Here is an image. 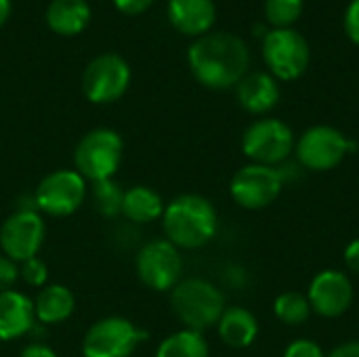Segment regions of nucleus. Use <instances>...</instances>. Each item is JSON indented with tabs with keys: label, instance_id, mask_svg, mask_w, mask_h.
<instances>
[{
	"label": "nucleus",
	"instance_id": "nucleus-1",
	"mask_svg": "<svg viewBox=\"0 0 359 357\" xmlns=\"http://www.w3.org/2000/svg\"><path fill=\"white\" fill-rule=\"evenodd\" d=\"M187 63L202 86L210 90H225L238 86V82L248 74L250 50L236 34L208 32L194 40L187 50Z\"/></svg>",
	"mask_w": 359,
	"mask_h": 357
},
{
	"label": "nucleus",
	"instance_id": "nucleus-2",
	"mask_svg": "<svg viewBox=\"0 0 359 357\" xmlns=\"http://www.w3.org/2000/svg\"><path fill=\"white\" fill-rule=\"evenodd\" d=\"M166 240L179 250H196L206 246L219 227V217L210 200L198 194H183L166 204L162 215Z\"/></svg>",
	"mask_w": 359,
	"mask_h": 357
},
{
	"label": "nucleus",
	"instance_id": "nucleus-3",
	"mask_svg": "<svg viewBox=\"0 0 359 357\" xmlns=\"http://www.w3.org/2000/svg\"><path fill=\"white\" fill-rule=\"evenodd\" d=\"M170 305L185 328L202 332L210 326H217L221 320L225 311V297L208 280L189 278L181 280L170 290Z\"/></svg>",
	"mask_w": 359,
	"mask_h": 357
},
{
	"label": "nucleus",
	"instance_id": "nucleus-4",
	"mask_svg": "<svg viewBox=\"0 0 359 357\" xmlns=\"http://www.w3.org/2000/svg\"><path fill=\"white\" fill-rule=\"evenodd\" d=\"M261 53L269 74L282 82L299 80L311 63L309 42L294 27L267 29V34L263 36Z\"/></svg>",
	"mask_w": 359,
	"mask_h": 357
},
{
	"label": "nucleus",
	"instance_id": "nucleus-5",
	"mask_svg": "<svg viewBox=\"0 0 359 357\" xmlns=\"http://www.w3.org/2000/svg\"><path fill=\"white\" fill-rule=\"evenodd\" d=\"M122 151H124V143L116 130L93 128L76 145L74 151L76 173L90 183L114 179L122 162Z\"/></svg>",
	"mask_w": 359,
	"mask_h": 357
},
{
	"label": "nucleus",
	"instance_id": "nucleus-6",
	"mask_svg": "<svg viewBox=\"0 0 359 357\" xmlns=\"http://www.w3.org/2000/svg\"><path fill=\"white\" fill-rule=\"evenodd\" d=\"M242 151L252 164L276 168L294 151V133L284 120L261 118L244 130Z\"/></svg>",
	"mask_w": 359,
	"mask_h": 357
},
{
	"label": "nucleus",
	"instance_id": "nucleus-7",
	"mask_svg": "<svg viewBox=\"0 0 359 357\" xmlns=\"http://www.w3.org/2000/svg\"><path fill=\"white\" fill-rule=\"evenodd\" d=\"M355 145L334 126L318 124L307 128L294 143L297 160L303 168L313 173H328L337 168Z\"/></svg>",
	"mask_w": 359,
	"mask_h": 357
},
{
	"label": "nucleus",
	"instance_id": "nucleus-8",
	"mask_svg": "<svg viewBox=\"0 0 359 357\" xmlns=\"http://www.w3.org/2000/svg\"><path fill=\"white\" fill-rule=\"evenodd\" d=\"M130 86V65L116 53L95 57L82 74V93L90 103L107 105L118 101Z\"/></svg>",
	"mask_w": 359,
	"mask_h": 357
},
{
	"label": "nucleus",
	"instance_id": "nucleus-9",
	"mask_svg": "<svg viewBox=\"0 0 359 357\" xmlns=\"http://www.w3.org/2000/svg\"><path fill=\"white\" fill-rule=\"evenodd\" d=\"M139 280L156 292H168L181 282L183 259L175 244L166 238L147 242L135 259Z\"/></svg>",
	"mask_w": 359,
	"mask_h": 357
},
{
	"label": "nucleus",
	"instance_id": "nucleus-10",
	"mask_svg": "<svg viewBox=\"0 0 359 357\" xmlns=\"http://www.w3.org/2000/svg\"><path fill=\"white\" fill-rule=\"evenodd\" d=\"M145 341L141 332L126 318H103L95 322L82 339L84 357H130L133 351Z\"/></svg>",
	"mask_w": 359,
	"mask_h": 357
},
{
	"label": "nucleus",
	"instance_id": "nucleus-11",
	"mask_svg": "<svg viewBox=\"0 0 359 357\" xmlns=\"http://www.w3.org/2000/svg\"><path fill=\"white\" fill-rule=\"evenodd\" d=\"M86 200V181L69 168H59L46 175L34 194L38 210L50 217H69Z\"/></svg>",
	"mask_w": 359,
	"mask_h": 357
},
{
	"label": "nucleus",
	"instance_id": "nucleus-12",
	"mask_svg": "<svg viewBox=\"0 0 359 357\" xmlns=\"http://www.w3.org/2000/svg\"><path fill=\"white\" fill-rule=\"evenodd\" d=\"M46 236V225L40 213L34 208H19L8 215L0 227V248L2 255L15 263L34 259Z\"/></svg>",
	"mask_w": 359,
	"mask_h": 357
},
{
	"label": "nucleus",
	"instance_id": "nucleus-13",
	"mask_svg": "<svg viewBox=\"0 0 359 357\" xmlns=\"http://www.w3.org/2000/svg\"><path fill=\"white\" fill-rule=\"evenodd\" d=\"M282 187L284 181L278 168L250 162L231 177L229 194L238 206L246 210H261L278 200Z\"/></svg>",
	"mask_w": 359,
	"mask_h": 357
},
{
	"label": "nucleus",
	"instance_id": "nucleus-14",
	"mask_svg": "<svg viewBox=\"0 0 359 357\" xmlns=\"http://www.w3.org/2000/svg\"><path fill=\"white\" fill-rule=\"evenodd\" d=\"M307 301L318 316L328 320L341 318L353 303L351 280L339 269H324L311 280Z\"/></svg>",
	"mask_w": 359,
	"mask_h": 357
},
{
	"label": "nucleus",
	"instance_id": "nucleus-15",
	"mask_svg": "<svg viewBox=\"0 0 359 357\" xmlns=\"http://www.w3.org/2000/svg\"><path fill=\"white\" fill-rule=\"evenodd\" d=\"M168 21L185 36L200 38L217 21L215 0H168Z\"/></svg>",
	"mask_w": 359,
	"mask_h": 357
},
{
	"label": "nucleus",
	"instance_id": "nucleus-16",
	"mask_svg": "<svg viewBox=\"0 0 359 357\" xmlns=\"http://www.w3.org/2000/svg\"><path fill=\"white\" fill-rule=\"evenodd\" d=\"M238 103L255 116L271 112L280 101V84L269 72H248L236 86Z\"/></svg>",
	"mask_w": 359,
	"mask_h": 357
},
{
	"label": "nucleus",
	"instance_id": "nucleus-17",
	"mask_svg": "<svg viewBox=\"0 0 359 357\" xmlns=\"http://www.w3.org/2000/svg\"><path fill=\"white\" fill-rule=\"evenodd\" d=\"M34 322H36L34 301L27 295L19 290L0 292V341L2 343L25 337L34 328Z\"/></svg>",
	"mask_w": 359,
	"mask_h": 357
},
{
	"label": "nucleus",
	"instance_id": "nucleus-18",
	"mask_svg": "<svg viewBox=\"0 0 359 357\" xmlns=\"http://www.w3.org/2000/svg\"><path fill=\"white\" fill-rule=\"evenodd\" d=\"M217 330L225 345L233 349H246L259 337V322L244 307H225L221 320L217 322Z\"/></svg>",
	"mask_w": 359,
	"mask_h": 357
},
{
	"label": "nucleus",
	"instance_id": "nucleus-19",
	"mask_svg": "<svg viewBox=\"0 0 359 357\" xmlns=\"http://www.w3.org/2000/svg\"><path fill=\"white\" fill-rule=\"evenodd\" d=\"M76 309V299L72 290L63 284H46L40 288L36 301H34V314L40 324H61L69 320V316Z\"/></svg>",
	"mask_w": 359,
	"mask_h": 357
},
{
	"label": "nucleus",
	"instance_id": "nucleus-20",
	"mask_svg": "<svg viewBox=\"0 0 359 357\" xmlns=\"http://www.w3.org/2000/svg\"><path fill=\"white\" fill-rule=\"evenodd\" d=\"M46 25L59 36H76L90 21L86 0H50L46 6Z\"/></svg>",
	"mask_w": 359,
	"mask_h": 357
},
{
	"label": "nucleus",
	"instance_id": "nucleus-21",
	"mask_svg": "<svg viewBox=\"0 0 359 357\" xmlns=\"http://www.w3.org/2000/svg\"><path fill=\"white\" fill-rule=\"evenodd\" d=\"M164 208L166 204L162 196L147 185H135L124 191L122 215L137 225H145V223H154L162 219Z\"/></svg>",
	"mask_w": 359,
	"mask_h": 357
},
{
	"label": "nucleus",
	"instance_id": "nucleus-22",
	"mask_svg": "<svg viewBox=\"0 0 359 357\" xmlns=\"http://www.w3.org/2000/svg\"><path fill=\"white\" fill-rule=\"evenodd\" d=\"M156 357H208V343L202 332L183 328L158 345Z\"/></svg>",
	"mask_w": 359,
	"mask_h": 357
},
{
	"label": "nucleus",
	"instance_id": "nucleus-23",
	"mask_svg": "<svg viewBox=\"0 0 359 357\" xmlns=\"http://www.w3.org/2000/svg\"><path fill=\"white\" fill-rule=\"evenodd\" d=\"M273 314L286 326H301L309 320L311 305L301 292H282L273 301Z\"/></svg>",
	"mask_w": 359,
	"mask_h": 357
},
{
	"label": "nucleus",
	"instance_id": "nucleus-24",
	"mask_svg": "<svg viewBox=\"0 0 359 357\" xmlns=\"http://www.w3.org/2000/svg\"><path fill=\"white\" fill-rule=\"evenodd\" d=\"M90 198H93V206H95V210H97L101 217L114 219V217L122 215L124 189H122V187H120V183H116L114 179L93 183Z\"/></svg>",
	"mask_w": 359,
	"mask_h": 357
},
{
	"label": "nucleus",
	"instance_id": "nucleus-25",
	"mask_svg": "<svg viewBox=\"0 0 359 357\" xmlns=\"http://www.w3.org/2000/svg\"><path fill=\"white\" fill-rule=\"evenodd\" d=\"M305 8V0H265V19L271 27H292Z\"/></svg>",
	"mask_w": 359,
	"mask_h": 357
},
{
	"label": "nucleus",
	"instance_id": "nucleus-26",
	"mask_svg": "<svg viewBox=\"0 0 359 357\" xmlns=\"http://www.w3.org/2000/svg\"><path fill=\"white\" fill-rule=\"evenodd\" d=\"M19 278L27 284V286H34V288H44L48 284V267L38 259H27L21 263L19 267Z\"/></svg>",
	"mask_w": 359,
	"mask_h": 357
},
{
	"label": "nucleus",
	"instance_id": "nucleus-27",
	"mask_svg": "<svg viewBox=\"0 0 359 357\" xmlns=\"http://www.w3.org/2000/svg\"><path fill=\"white\" fill-rule=\"evenodd\" d=\"M284 357H326V353L318 343H313L309 339H299L286 347Z\"/></svg>",
	"mask_w": 359,
	"mask_h": 357
},
{
	"label": "nucleus",
	"instance_id": "nucleus-28",
	"mask_svg": "<svg viewBox=\"0 0 359 357\" xmlns=\"http://www.w3.org/2000/svg\"><path fill=\"white\" fill-rule=\"evenodd\" d=\"M19 280V267L15 261H11L8 257L0 255V292L13 290V286Z\"/></svg>",
	"mask_w": 359,
	"mask_h": 357
},
{
	"label": "nucleus",
	"instance_id": "nucleus-29",
	"mask_svg": "<svg viewBox=\"0 0 359 357\" xmlns=\"http://www.w3.org/2000/svg\"><path fill=\"white\" fill-rule=\"evenodd\" d=\"M343 25H345V34L347 38L359 46V0H351L347 11H345V19H343Z\"/></svg>",
	"mask_w": 359,
	"mask_h": 357
},
{
	"label": "nucleus",
	"instance_id": "nucleus-30",
	"mask_svg": "<svg viewBox=\"0 0 359 357\" xmlns=\"http://www.w3.org/2000/svg\"><path fill=\"white\" fill-rule=\"evenodd\" d=\"M114 4L124 15H141L154 4V0H114Z\"/></svg>",
	"mask_w": 359,
	"mask_h": 357
},
{
	"label": "nucleus",
	"instance_id": "nucleus-31",
	"mask_svg": "<svg viewBox=\"0 0 359 357\" xmlns=\"http://www.w3.org/2000/svg\"><path fill=\"white\" fill-rule=\"evenodd\" d=\"M345 265L349 271L358 274L359 276V238L351 240L345 248Z\"/></svg>",
	"mask_w": 359,
	"mask_h": 357
},
{
	"label": "nucleus",
	"instance_id": "nucleus-32",
	"mask_svg": "<svg viewBox=\"0 0 359 357\" xmlns=\"http://www.w3.org/2000/svg\"><path fill=\"white\" fill-rule=\"evenodd\" d=\"M19 357H57V353L48 347V345H42V343H32L27 345L21 356Z\"/></svg>",
	"mask_w": 359,
	"mask_h": 357
},
{
	"label": "nucleus",
	"instance_id": "nucleus-33",
	"mask_svg": "<svg viewBox=\"0 0 359 357\" xmlns=\"http://www.w3.org/2000/svg\"><path fill=\"white\" fill-rule=\"evenodd\" d=\"M326 357H359V341H349L339 345L337 349L330 351V356Z\"/></svg>",
	"mask_w": 359,
	"mask_h": 357
},
{
	"label": "nucleus",
	"instance_id": "nucleus-34",
	"mask_svg": "<svg viewBox=\"0 0 359 357\" xmlns=\"http://www.w3.org/2000/svg\"><path fill=\"white\" fill-rule=\"evenodd\" d=\"M11 8H13L11 0H0V27L6 23V19H8V15H11Z\"/></svg>",
	"mask_w": 359,
	"mask_h": 357
}]
</instances>
